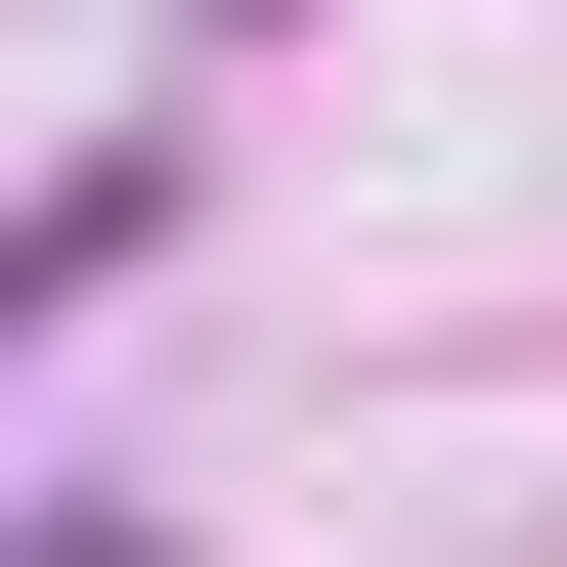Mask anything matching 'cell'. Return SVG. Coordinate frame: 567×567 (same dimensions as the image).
Returning <instances> with one entry per match:
<instances>
[{
	"label": "cell",
	"instance_id": "1",
	"mask_svg": "<svg viewBox=\"0 0 567 567\" xmlns=\"http://www.w3.org/2000/svg\"><path fill=\"white\" fill-rule=\"evenodd\" d=\"M87 262H132V175H44V218H0V306H87Z\"/></svg>",
	"mask_w": 567,
	"mask_h": 567
}]
</instances>
